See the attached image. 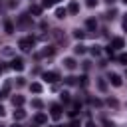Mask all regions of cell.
<instances>
[{
    "label": "cell",
    "instance_id": "6da1fadb",
    "mask_svg": "<svg viewBox=\"0 0 127 127\" xmlns=\"http://www.w3.org/2000/svg\"><path fill=\"white\" fill-rule=\"evenodd\" d=\"M18 46H20L22 52H30L32 46H34V38H22V40L18 42Z\"/></svg>",
    "mask_w": 127,
    "mask_h": 127
},
{
    "label": "cell",
    "instance_id": "7a4b0ae2",
    "mask_svg": "<svg viewBox=\"0 0 127 127\" xmlns=\"http://www.w3.org/2000/svg\"><path fill=\"white\" fill-rule=\"evenodd\" d=\"M50 111H52V117H54V119H60V117H62V105L54 103V105L50 107Z\"/></svg>",
    "mask_w": 127,
    "mask_h": 127
},
{
    "label": "cell",
    "instance_id": "3957f363",
    "mask_svg": "<svg viewBox=\"0 0 127 127\" xmlns=\"http://www.w3.org/2000/svg\"><path fill=\"white\" fill-rule=\"evenodd\" d=\"M44 79H46V81H50V83H54V81H58V79H60V75H58L56 71H46V73H44Z\"/></svg>",
    "mask_w": 127,
    "mask_h": 127
},
{
    "label": "cell",
    "instance_id": "277c9868",
    "mask_svg": "<svg viewBox=\"0 0 127 127\" xmlns=\"http://www.w3.org/2000/svg\"><path fill=\"white\" fill-rule=\"evenodd\" d=\"M12 69H16V71H22V69H24V60H20V58L12 60Z\"/></svg>",
    "mask_w": 127,
    "mask_h": 127
},
{
    "label": "cell",
    "instance_id": "5b68a950",
    "mask_svg": "<svg viewBox=\"0 0 127 127\" xmlns=\"http://www.w3.org/2000/svg\"><path fill=\"white\" fill-rule=\"evenodd\" d=\"M123 46H125L123 38H113V42H111V48H113V50H119V48H123Z\"/></svg>",
    "mask_w": 127,
    "mask_h": 127
},
{
    "label": "cell",
    "instance_id": "8992f818",
    "mask_svg": "<svg viewBox=\"0 0 127 127\" xmlns=\"http://www.w3.org/2000/svg\"><path fill=\"white\" fill-rule=\"evenodd\" d=\"M64 65H65L67 69H75V65H77V64H75V60H73V58H65V60H64Z\"/></svg>",
    "mask_w": 127,
    "mask_h": 127
},
{
    "label": "cell",
    "instance_id": "52a82bcc",
    "mask_svg": "<svg viewBox=\"0 0 127 127\" xmlns=\"http://www.w3.org/2000/svg\"><path fill=\"white\" fill-rule=\"evenodd\" d=\"M34 121H36L38 125H44V123L48 121V117H46V113H36V117H34Z\"/></svg>",
    "mask_w": 127,
    "mask_h": 127
},
{
    "label": "cell",
    "instance_id": "ba28073f",
    "mask_svg": "<svg viewBox=\"0 0 127 127\" xmlns=\"http://www.w3.org/2000/svg\"><path fill=\"white\" fill-rule=\"evenodd\" d=\"M109 81H111V83H113L115 87H119V85H121V75H117V73H111Z\"/></svg>",
    "mask_w": 127,
    "mask_h": 127
},
{
    "label": "cell",
    "instance_id": "9c48e42d",
    "mask_svg": "<svg viewBox=\"0 0 127 127\" xmlns=\"http://www.w3.org/2000/svg\"><path fill=\"white\" fill-rule=\"evenodd\" d=\"M12 103H14V107H22L24 105V97L22 95H14L12 97Z\"/></svg>",
    "mask_w": 127,
    "mask_h": 127
},
{
    "label": "cell",
    "instance_id": "30bf717a",
    "mask_svg": "<svg viewBox=\"0 0 127 127\" xmlns=\"http://www.w3.org/2000/svg\"><path fill=\"white\" fill-rule=\"evenodd\" d=\"M67 12H69V14H77V12H79V4H77V2H71V4L67 6Z\"/></svg>",
    "mask_w": 127,
    "mask_h": 127
},
{
    "label": "cell",
    "instance_id": "8fae6325",
    "mask_svg": "<svg viewBox=\"0 0 127 127\" xmlns=\"http://www.w3.org/2000/svg\"><path fill=\"white\" fill-rule=\"evenodd\" d=\"M24 117H26V111H22V109L18 107V109L14 111V121H20V119H24Z\"/></svg>",
    "mask_w": 127,
    "mask_h": 127
},
{
    "label": "cell",
    "instance_id": "7c38bea8",
    "mask_svg": "<svg viewBox=\"0 0 127 127\" xmlns=\"http://www.w3.org/2000/svg\"><path fill=\"white\" fill-rule=\"evenodd\" d=\"M4 30H6V34H14V24L10 20H6L4 22Z\"/></svg>",
    "mask_w": 127,
    "mask_h": 127
},
{
    "label": "cell",
    "instance_id": "4fadbf2b",
    "mask_svg": "<svg viewBox=\"0 0 127 127\" xmlns=\"http://www.w3.org/2000/svg\"><path fill=\"white\" fill-rule=\"evenodd\" d=\"M56 16H58V18H65V16H67V10H65V8H58V10H56Z\"/></svg>",
    "mask_w": 127,
    "mask_h": 127
},
{
    "label": "cell",
    "instance_id": "5bb4252c",
    "mask_svg": "<svg viewBox=\"0 0 127 127\" xmlns=\"http://www.w3.org/2000/svg\"><path fill=\"white\" fill-rule=\"evenodd\" d=\"M73 52H75L77 56H81V54H85V46H81V44H77V46L73 48Z\"/></svg>",
    "mask_w": 127,
    "mask_h": 127
},
{
    "label": "cell",
    "instance_id": "9a60e30c",
    "mask_svg": "<svg viewBox=\"0 0 127 127\" xmlns=\"http://www.w3.org/2000/svg\"><path fill=\"white\" fill-rule=\"evenodd\" d=\"M30 89H32V91H34V93H40V91H42V85H40V83H36V81H34V83H30Z\"/></svg>",
    "mask_w": 127,
    "mask_h": 127
},
{
    "label": "cell",
    "instance_id": "2e32d148",
    "mask_svg": "<svg viewBox=\"0 0 127 127\" xmlns=\"http://www.w3.org/2000/svg\"><path fill=\"white\" fill-rule=\"evenodd\" d=\"M56 2H58V0H42V6H44V8H50V6H54Z\"/></svg>",
    "mask_w": 127,
    "mask_h": 127
},
{
    "label": "cell",
    "instance_id": "e0dca14e",
    "mask_svg": "<svg viewBox=\"0 0 127 127\" xmlns=\"http://www.w3.org/2000/svg\"><path fill=\"white\" fill-rule=\"evenodd\" d=\"M30 12H32L34 16H40V12H42V8H40V6H32V10H30Z\"/></svg>",
    "mask_w": 127,
    "mask_h": 127
},
{
    "label": "cell",
    "instance_id": "ac0fdd59",
    "mask_svg": "<svg viewBox=\"0 0 127 127\" xmlns=\"http://www.w3.org/2000/svg\"><path fill=\"white\" fill-rule=\"evenodd\" d=\"M87 28H89V30H95V28H97V22H95V20H87Z\"/></svg>",
    "mask_w": 127,
    "mask_h": 127
},
{
    "label": "cell",
    "instance_id": "d6986e66",
    "mask_svg": "<svg viewBox=\"0 0 127 127\" xmlns=\"http://www.w3.org/2000/svg\"><path fill=\"white\" fill-rule=\"evenodd\" d=\"M89 52H91V56H99V54H101V50H99V46H93V48H91Z\"/></svg>",
    "mask_w": 127,
    "mask_h": 127
},
{
    "label": "cell",
    "instance_id": "ffe728a7",
    "mask_svg": "<svg viewBox=\"0 0 127 127\" xmlns=\"http://www.w3.org/2000/svg\"><path fill=\"white\" fill-rule=\"evenodd\" d=\"M73 36H75V38H77V40H81V38H83V36H85V34H83V32H79V30H75V32H73Z\"/></svg>",
    "mask_w": 127,
    "mask_h": 127
},
{
    "label": "cell",
    "instance_id": "44dd1931",
    "mask_svg": "<svg viewBox=\"0 0 127 127\" xmlns=\"http://www.w3.org/2000/svg\"><path fill=\"white\" fill-rule=\"evenodd\" d=\"M32 105H34L36 109H40V107H42V101H40V99H34V101H32Z\"/></svg>",
    "mask_w": 127,
    "mask_h": 127
},
{
    "label": "cell",
    "instance_id": "7402d4cb",
    "mask_svg": "<svg viewBox=\"0 0 127 127\" xmlns=\"http://www.w3.org/2000/svg\"><path fill=\"white\" fill-rule=\"evenodd\" d=\"M117 60H119V62H121V64H127V54H121V56H119V58H117Z\"/></svg>",
    "mask_w": 127,
    "mask_h": 127
},
{
    "label": "cell",
    "instance_id": "603a6c76",
    "mask_svg": "<svg viewBox=\"0 0 127 127\" xmlns=\"http://www.w3.org/2000/svg\"><path fill=\"white\" fill-rule=\"evenodd\" d=\"M97 85H99V89H101V91H103V89H105V87H107V85H105V81H103V79H99V81H97Z\"/></svg>",
    "mask_w": 127,
    "mask_h": 127
},
{
    "label": "cell",
    "instance_id": "cb8c5ba5",
    "mask_svg": "<svg viewBox=\"0 0 127 127\" xmlns=\"http://www.w3.org/2000/svg\"><path fill=\"white\" fill-rule=\"evenodd\" d=\"M62 101L67 103V101H69V93H62Z\"/></svg>",
    "mask_w": 127,
    "mask_h": 127
},
{
    "label": "cell",
    "instance_id": "d4e9b609",
    "mask_svg": "<svg viewBox=\"0 0 127 127\" xmlns=\"http://www.w3.org/2000/svg\"><path fill=\"white\" fill-rule=\"evenodd\" d=\"M65 81H67L69 85H73V83H75V77H65Z\"/></svg>",
    "mask_w": 127,
    "mask_h": 127
},
{
    "label": "cell",
    "instance_id": "484cf974",
    "mask_svg": "<svg viewBox=\"0 0 127 127\" xmlns=\"http://www.w3.org/2000/svg\"><path fill=\"white\" fill-rule=\"evenodd\" d=\"M95 4H97V0H87V6H89V8H93Z\"/></svg>",
    "mask_w": 127,
    "mask_h": 127
},
{
    "label": "cell",
    "instance_id": "4316f807",
    "mask_svg": "<svg viewBox=\"0 0 127 127\" xmlns=\"http://www.w3.org/2000/svg\"><path fill=\"white\" fill-rule=\"evenodd\" d=\"M67 127H79V121H71V123H69Z\"/></svg>",
    "mask_w": 127,
    "mask_h": 127
},
{
    "label": "cell",
    "instance_id": "83f0119b",
    "mask_svg": "<svg viewBox=\"0 0 127 127\" xmlns=\"http://www.w3.org/2000/svg\"><path fill=\"white\" fill-rule=\"evenodd\" d=\"M85 127H95V123H93V121H87V125H85Z\"/></svg>",
    "mask_w": 127,
    "mask_h": 127
},
{
    "label": "cell",
    "instance_id": "f1b7e54d",
    "mask_svg": "<svg viewBox=\"0 0 127 127\" xmlns=\"http://www.w3.org/2000/svg\"><path fill=\"white\" fill-rule=\"evenodd\" d=\"M123 30H125V32H127V20H125V22H123Z\"/></svg>",
    "mask_w": 127,
    "mask_h": 127
},
{
    "label": "cell",
    "instance_id": "f546056e",
    "mask_svg": "<svg viewBox=\"0 0 127 127\" xmlns=\"http://www.w3.org/2000/svg\"><path fill=\"white\" fill-rule=\"evenodd\" d=\"M105 2H107V4H113V2H115V0H105Z\"/></svg>",
    "mask_w": 127,
    "mask_h": 127
},
{
    "label": "cell",
    "instance_id": "4dcf8cb0",
    "mask_svg": "<svg viewBox=\"0 0 127 127\" xmlns=\"http://www.w3.org/2000/svg\"><path fill=\"white\" fill-rule=\"evenodd\" d=\"M12 127H20V125H18V123H14V125H12Z\"/></svg>",
    "mask_w": 127,
    "mask_h": 127
},
{
    "label": "cell",
    "instance_id": "1f68e13d",
    "mask_svg": "<svg viewBox=\"0 0 127 127\" xmlns=\"http://www.w3.org/2000/svg\"><path fill=\"white\" fill-rule=\"evenodd\" d=\"M2 95H4V93H2V91H0V99H2Z\"/></svg>",
    "mask_w": 127,
    "mask_h": 127
},
{
    "label": "cell",
    "instance_id": "d6a6232c",
    "mask_svg": "<svg viewBox=\"0 0 127 127\" xmlns=\"http://www.w3.org/2000/svg\"><path fill=\"white\" fill-rule=\"evenodd\" d=\"M123 4H127V0H123Z\"/></svg>",
    "mask_w": 127,
    "mask_h": 127
}]
</instances>
